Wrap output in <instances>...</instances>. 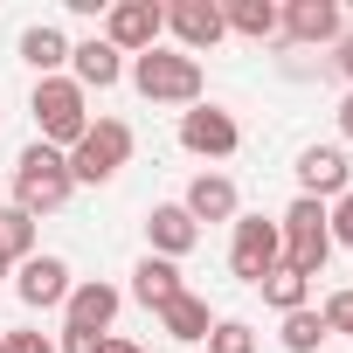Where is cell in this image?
I'll return each mask as SVG.
<instances>
[{"instance_id":"cell-1","label":"cell","mask_w":353,"mask_h":353,"mask_svg":"<svg viewBox=\"0 0 353 353\" xmlns=\"http://www.w3.org/2000/svg\"><path fill=\"white\" fill-rule=\"evenodd\" d=\"M70 152H56V145H28L21 159H14V208L21 215H49V208H63L70 201Z\"/></svg>"},{"instance_id":"cell-2","label":"cell","mask_w":353,"mask_h":353,"mask_svg":"<svg viewBox=\"0 0 353 353\" xmlns=\"http://www.w3.org/2000/svg\"><path fill=\"white\" fill-rule=\"evenodd\" d=\"M132 83L145 104H201V63L181 49H145L132 56Z\"/></svg>"},{"instance_id":"cell-3","label":"cell","mask_w":353,"mask_h":353,"mask_svg":"<svg viewBox=\"0 0 353 353\" xmlns=\"http://www.w3.org/2000/svg\"><path fill=\"white\" fill-rule=\"evenodd\" d=\"M277 243H284V270H298V277H319L325 270V256H332V229H325V201H291L284 208V222H277Z\"/></svg>"},{"instance_id":"cell-4","label":"cell","mask_w":353,"mask_h":353,"mask_svg":"<svg viewBox=\"0 0 353 353\" xmlns=\"http://www.w3.org/2000/svg\"><path fill=\"white\" fill-rule=\"evenodd\" d=\"M28 111H35V125H42V145H77L83 132H90V111H83V90H77V77H42L35 83V97H28Z\"/></svg>"},{"instance_id":"cell-5","label":"cell","mask_w":353,"mask_h":353,"mask_svg":"<svg viewBox=\"0 0 353 353\" xmlns=\"http://www.w3.org/2000/svg\"><path fill=\"white\" fill-rule=\"evenodd\" d=\"M125 159H132V125H125V118H97V125L70 145V181H90V188H97V181H111Z\"/></svg>"},{"instance_id":"cell-6","label":"cell","mask_w":353,"mask_h":353,"mask_svg":"<svg viewBox=\"0 0 353 353\" xmlns=\"http://www.w3.org/2000/svg\"><path fill=\"white\" fill-rule=\"evenodd\" d=\"M277 263H284L277 222H263V215H243V222H236V243H229V270H236L243 284H263Z\"/></svg>"},{"instance_id":"cell-7","label":"cell","mask_w":353,"mask_h":353,"mask_svg":"<svg viewBox=\"0 0 353 353\" xmlns=\"http://www.w3.org/2000/svg\"><path fill=\"white\" fill-rule=\"evenodd\" d=\"M159 28H166V8H152V0H118V8L104 14V42H111L118 56L159 49Z\"/></svg>"},{"instance_id":"cell-8","label":"cell","mask_w":353,"mask_h":353,"mask_svg":"<svg viewBox=\"0 0 353 353\" xmlns=\"http://www.w3.org/2000/svg\"><path fill=\"white\" fill-rule=\"evenodd\" d=\"M181 145L201 152V159H229V152L243 145V132H236L229 111H215V104H188V111H181Z\"/></svg>"},{"instance_id":"cell-9","label":"cell","mask_w":353,"mask_h":353,"mask_svg":"<svg viewBox=\"0 0 353 353\" xmlns=\"http://www.w3.org/2000/svg\"><path fill=\"white\" fill-rule=\"evenodd\" d=\"M298 188H305V201H339L346 188H353V166H346V152L339 145H305L298 152Z\"/></svg>"},{"instance_id":"cell-10","label":"cell","mask_w":353,"mask_h":353,"mask_svg":"<svg viewBox=\"0 0 353 353\" xmlns=\"http://www.w3.org/2000/svg\"><path fill=\"white\" fill-rule=\"evenodd\" d=\"M166 28L188 42V56H194V49H215V42L229 35V21H222L215 0H173V8H166Z\"/></svg>"},{"instance_id":"cell-11","label":"cell","mask_w":353,"mask_h":353,"mask_svg":"<svg viewBox=\"0 0 353 353\" xmlns=\"http://www.w3.org/2000/svg\"><path fill=\"white\" fill-rule=\"evenodd\" d=\"M14 291H21V305L49 312V305H63V298H70V263H63V256H28V263H21V277H14Z\"/></svg>"},{"instance_id":"cell-12","label":"cell","mask_w":353,"mask_h":353,"mask_svg":"<svg viewBox=\"0 0 353 353\" xmlns=\"http://www.w3.org/2000/svg\"><path fill=\"white\" fill-rule=\"evenodd\" d=\"M63 319H70V332H111V319H118V291L111 284H70V298H63Z\"/></svg>"},{"instance_id":"cell-13","label":"cell","mask_w":353,"mask_h":353,"mask_svg":"<svg viewBox=\"0 0 353 353\" xmlns=\"http://www.w3.org/2000/svg\"><path fill=\"white\" fill-rule=\"evenodd\" d=\"M145 236H152V256H166V263H173V256H188V250L201 243V229H194V215H188L181 201L152 208V215H145Z\"/></svg>"},{"instance_id":"cell-14","label":"cell","mask_w":353,"mask_h":353,"mask_svg":"<svg viewBox=\"0 0 353 353\" xmlns=\"http://www.w3.org/2000/svg\"><path fill=\"white\" fill-rule=\"evenodd\" d=\"M277 28L291 42H339V0H291L277 14Z\"/></svg>"},{"instance_id":"cell-15","label":"cell","mask_w":353,"mask_h":353,"mask_svg":"<svg viewBox=\"0 0 353 353\" xmlns=\"http://www.w3.org/2000/svg\"><path fill=\"white\" fill-rule=\"evenodd\" d=\"M181 208L194 215V229L201 222H236V181H229V173H194Z\"/></svg>"},{"instance_id":"cell-16","label":"cell","mask_w":353,"mask_h":353,"mask_svg":"<svg viewBox=\"0 0 353 353\" xmlns=\"http://www.w3.org/2000/svg\"><path fill=\"white\" fill-rule=\"evenodd\" d=\"M70 63H77V90H111V83L125 77V56H118L104 35L77 42V49H70Z\"/></svg>"},{"instance_id":"cell-17","label":"cell","mask_w":353,"mask_h":353,"mask_svg":"<svg viewBox=\"0 0 353 353\" xmlns=\"http://www.w3.org/2000/svg\"><path fill=\"white\" fill-rule=\"evenodd\" d=\"M181 291H188V284H181V270H173L166 256H139V270H132V298H139V305L159 312V305H173Z\"/></svg>"},{"instance_id":"cell-18","label":"cell","mask_w":353,"mask_h":353,"mask_svg":"<svg viewBox=\"0 0 353 353\" xmlns=\"http://www.w3.org/2000/svg\"><path fill=\"white\" fill-rule=\"evenodd\" d=\"M159 332H173L181 346H194V339H208V332H215V319H208V305H201L194 291H181L173 305H159Z\"/></svg>"},{"instance_id":"cell-19","label":"cell","mask_w":353,"mask_h":353,"mask_svg":"<svg viewBox=\"0 0 353 353\" xmlns=\"http://www.w3.org/2000/svg\"><path fill=\"white\" fill-rule=\"evenodd\" d=\"M21 63H28V70H42V77H56V70L70 63V42H63V28L35 21V28L21 35Z\"/></svg>"},{"instance_id":"cell-20","label":"cell","mask_w":353,"mask_h":353,"mask_svg":"<svg viewBox=\"0 0 353 353\" xmlns=\"http://www.w3.org/2000/svg\"><path fill=\"white\" fill-rule=\"evenodd\" d=\"M0 256H8V263H28L35 256V215L0 208Z\"/></svg>"},{"instance_id":"cell-21","label":"cell","mask_w":353,"mask_h":353,"mask_svg":"<svg viewBox=\"0 0 353 353\" xmlns=\"http://www.w3.org/2000/svg\"><path fill=\"white\" fill-rule=\"evenodd\" d=\"M222 21L236 28V35H277V8H270V0H229V8H222Z\"/></svg>"},{"instance_id":"cell-22","label":"cell","mask_w":353,"mask_h":353,"mask_svg":"<svg viewBox=\"0 0 353 353\" xmlns=\"http://www.w3.org/2000/svg\"><path fill=\"white\" fill-rule=\"evenodd\" d=\"M305 284H312V277H298V270H284V263H277L256 291H263V305H277V312H305Z\"/></svg>"},{"instance_id":"cell-23","label":"cell","mask_w":353,"mask_h":353,"mask_svg":"<svg viewBox=\"0 0 353 353\" xmlns=\"http://www.w3.org/2000/svg\"><path fill=\"white\" fill-rule=\"evenodd\" d=\"M319 339H325V319L305 305V312H284V353H319Z\"/></svg>"},{"instance_id":"cell-24","label":"cell","mask_w":353,"mask_h":353,"mask_svg":"<svg viewBox=\"0 0 353 353\" xmlns=\"http://www.w3.org/2000/svg\"><path fill=\"white\" fill-rule=\"evenodd\" d=\"M208 353H256V332H250L243 319H222V325L208 332Z\"/></svg>"},{"instance_id":"cell-25","label":"cell","mask_w":353,"mask_h":353,"mask_svg":"<svg viewBox=\"0 0 353 353\" xmlns=\"http://www.w3.org/2000/svg\"><path fill=\"white\" fill-rule=\"evenodd\" d=\"M325 229H332V243H346V250H353V188L325 208Z\"/></svg>"},{"instance_id":"cell-26","label":"cell","mask_w":353,"mask_h":353,"mask_svg":"<svg viewBox=\"0 0 353 353\" xmlns=\"http://www.w3.org/2000/svg\"><path fill=\"white\" fill-rule=\"evenodd\" d=\"M319 319H325V332H353V291H332Z\"/></svg>"},{"instance_id":"cell-27","label":"cell","mask_w":353,"mask_h":353,"mask_svg":"<svg viewBox=\"0 0 353 353\" xmlns=\"http://www.w3.org/2000/svg\"><path fill=\"white\" fill-rule=\"evenodd\" d=\"M0 353H56L49 332H0Z\"/></svg>"},{"instance_id":"cell-28","label":"cell","mask_w":353,"mask_h":353,"mask_svg":"<svg viewBox=\"0 0 353 353\" xmlns=\"http://www.w3.org/2000/svg\"><path fill=\"white\" fill-rule=\"evenodd\" d=\"M56 353H111V339H104V332H70V325H63V346H56Z\"/></svg>"},{"instance_id":"cell-29","label":"cell","mask_w":353,"mask_h":353,"mask_svg":"<svg viewBox=\"0 0 353 353\" xmlns=\"http://www.w3.org/2000/svg\"><path fill=\"white\" fill-rule=\"evenodd\" d=\"M339 70L353 77V35H339Z\"/></svg>"},{"instance_id":"cell-30","label":"cell","mask_w":353,"mask_h":353,"mask_svg":"<svg viewBox=\"0 0 353 353\" xmlns=\"http://www.w3.org/2000/svg\"><path fill=\"white\" fill-rule=\"evenodd\" d=\"M339 132H346V139H353V97H346V104H339Z\"/></svg>"},{"instance_id":"cell-31","label":"cell","mask_w":353,"mask_h":353,"mask_svg":"<svg viewBox=\"0 0 353 353\" xmlns=\"http://www.w3.org/2000/svg\"><path fill=\"white\" fill-rule=\"evenodd\" d=\"M111 353H145V346H132V339H111Z\"/></svg>"},{"instance_id":"cell-32","label":"cell","mask_w":353,"mask_h":353,"mask_svg":"<svg viewBox=\"0 0 353 353\" xmlns=\"http://www.w3.org/2000/svg\"><path fill=\"white\" fill-rule=\"evenodd\" d=\"M0 277H8V256H0Z\"/></svg>"}]
</instances>
